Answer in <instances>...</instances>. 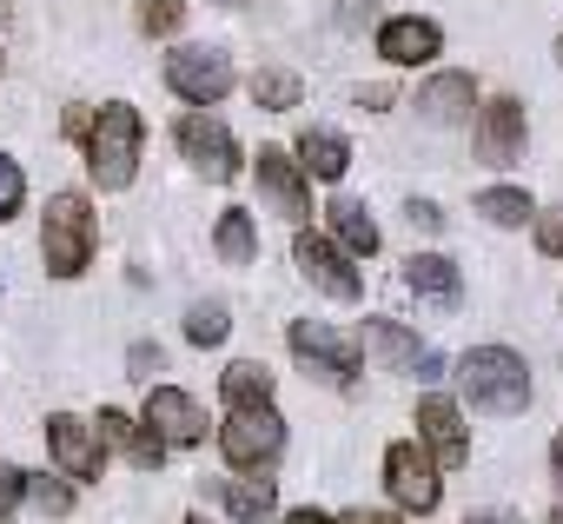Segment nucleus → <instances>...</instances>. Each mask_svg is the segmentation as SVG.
<instances>
[{
  "instance_id": "obj_22",
  "label": "nucleus",
  "mask_w": 563,
  "mask_h": 524,
  "mask_svg": "<svg viewBox=\"0 0 563 524\" xmlns=\"http://www.w3.org/2000/svg\"><path fill=\"white\" fill-rule=\"evenodd\" d=\"M219 399H225V412H245V405H272V372H265L258 359H232V365L219 372Z\"/></svg>"
},
{
  "instance_id": "obj_17",
  "label": "nucleus",
  "mask_w": 563,
  "mask_h": 524,
  "mask_svg": "<svg viewBox=\"0 0 563 524\" xmlns=\"http://www.w3.org/2000/svg\"><path fill=\"white\" fill-rule=\"evenodd\" d=\"M471 107H477V80H471V74H438V80H424V94H418V113H424L431 127H464Z\"/></svg>"
},
{
  "instance_id": "obj_18",
  "label": "nucleus",
  "mask_w": 563,
  "mask_h": 524,
  "mask_svg": "<svg viewBox=\"0 0 563 524\" xmlns=\"http://www.w3.org/2000/svg\"><path fill=\"white\" fill-rule=\"evenodd\" d=\"M345 166H352V140L345 133H332V127H306L299 133V173L306 179H345Z\"/></svg>"
},
{
  "instance_id": "obj_24",
  "label": "nucleus",
  "mask_w": 563,
  "mask_h": 524,
  "mask_svg": "<svg viewBox=\"0 0 563 524\" xmlns=\"http://www.w3.org/2000/svg\"><path fill=\"white\" fill-rule=\"evenodd\" d=\"M252 100H258L265 113H292V107L306 100V87H299V74H286V67H265V74H252Z\"/></svg>"
},
{
  "instance_id": "obj_42",
  "label": "nucleus",
  "mask_w": 563,
  "mask_h": 524,
  "mask_svg": "<svg viewBox=\"0 0 563 524\" xmlns=\"http://www.w3.org/2000/svg\"><path fill=\"white\" fill-rule=\"evenodd\" d=\"M212 8H245V0H212Z\"/></svg>"
},
{
  "instance_id": "obj_32",
  "label": "nucleus",
  "mask_w": 563,
  "mask_h": 524,
  "mask_svg": "<svg viewBox=\"0 0 563 524\" xmlns=\"http://www.w3.org/2000/svg\"><path fill=\"white\" fill-rule=\"evenodd\" d=\"M93 438H100V445H120V451H126V445H133V418L107 405V412H100V425H93Z\"/></svg>"
},
{
  "instance_id": "obj_31",
  "label": "nucleus",
  "mask_w": 563,
  "mask_h": 524,
  "mask_svg": "<svg viewBox=\"0 0 563 524\" xmlns=\"http://www.w3.org/2000/svg\"><path fill=\"white\" fill-rule=\"evenodd\" d=\"M530 219H537V252L543 259H563V206H543Z\"/></svg>"
},
{
  "instance_id": "obj_30",
  "label": "nucleus",
  "mask_w": 563,
  "mask_h": 524,
  "mask_svg": "<svg viewBox=\"0 0 563 524\" xmlns=\"http://www.w3.org/2000/svg\"><path fill=\"white\" fill-rule=\"evenodd\" d=\"M21 199H27V179H21V166H14L8 153H0V226L21 212Z\"/></svg>"
},
{
  "instance_id": "obj_25",
  "label": "nucleus",
  "mask_w": 563,
  "mask_h": 524,
  "mask_svg": "<svg viewBox=\"0 0 563 524\" xmlns=\"http://www.w3.org/2000/svg\"><path fill=\"white\" fill-rule=\"evenodd\" d=\"M477 212H484L490 226H523L537 206H530V193H523V186H484V193H477Z\"/></svg>"
},
{
  "instance_id": "obj_40",
  "label": "nucleus",
  "mask_w": 563,
  "mask_h": 524,
  "mask_svg": "<svg viewBox=\"0 0 563 524\" xmlns=\"http://www.w3.org/2000/svg\"><path fill=\"white\" fill-rule=\"evenodd\" d=\"M286 524H339V517H325V511H312V504H306V511H292Z\"/></svg>"
},
{
  "instance_id": "obj_15",
  "label": "nucleus",
  "mask_w": 563,
  "mask_h": 524,
  "mask_svg": "<svg viewBox=\"0 0 563 524\" xmlns=\"http://www.w3.org/2000/svg\"><path fill=\"white\" fill-rule=\"evenodd\" d=\"M378 54H385L391 67H431V61L444 54V28L424 21V14H398V21L378 28Z\"/></svg>"
},
{
  "instance_id": "obj_5",
  "label": "nucleus",
  "mask_w": 563,
  "mask_h": 524,
  "mask_svg": "<svg viewBox=\"0 0 563 524\" xmlns=\"http://www.w3.org/2000/svg\"><path fill=\"white\" fill-rule=\"evenodd\" d=\"M166 87L186 107H219L232 94V54L225 47H173L166 54Z\"/></svg>"
},
{
  "instance_id": "obj_26",
  "label": "nucleus",
  "mask_w": 563,
  "mask_h": 524,
  "mask_svg": "<svg viewBox=\"0 0 563 524\" xmlns=\"http://www.w3.org/2000/svg\"><path fill=\"white\" fill-rule=\"evenodd\" d=\"M225 332H232V319H225L219 299H199V306L186 313V339H192V346H225Z\"/></svg>"
},
{
  "instance_id": "obj_35",
  "label": "nucleus",
  "mask_w": 563,
  "mask_h": 524,
  "mask_svg": "<svg viewBox=\"0 0 563 524\" xmlns=\"http://www.w3.org/2000/svg\"><path fill=\"white\" fill-rule=\"evenodd\" d=\"M411 226H424V232H438V226H444V212H438L431 199H411Z\"/></svg>"
},
{
  "instance_id": "obj_1",
  "label": "nucleus",
  "mask_w": 563,
  "mask_h": 524,
  "mask_svg": "<svg viewBox=\"0 0 563 524\" xmlns=\"http://www.w3.org/2000/svg\"><path fill=\"white\" fill-rule=\"evenodd\" d=\"M457 385H464L471 412H484V418H517L530 405V365L510 346H471L457 359Z\"/></svg>"
},
{
  "instance_id": "obj_41",
  "label": "nucleus",
  "mask_w": 563,
  "mask_h": 524,
  "mask_svg": "<svg viewBox=\"0 0 563 524\" xmlns=\"http://www.w3.org/2000/svg\"><path fill=\"white\" fill-rule=\"evenodd\" d=\"M550 465H556V491H563V438L550 445Z\"/></svg>"
},
{
  "instance_id": "obj_8",
  "label": "nucleus",
  "mask_w": 563,
  "mask_h": 524,
  "mask_svg": "<svg viewBox=\"0 0 563 524\" xmlns=\"http://www.w3.org/2000/svg\"><path fill=\"white\" fill-rule=\"evenodd\" d=\"M292 352L306 359V372L319 379V385H352L358 379V339H339L332 326H319V319H292Z\"/></svg>"
},
{
  "instance_id": "obj_10",
  "label": "nucleus",
  "mask_w": 563,
  "mask_h": 524,
  "mask_svg": "<svg viewBox=\"0 0 563 524\" xmlns=\"http://www.w3.org/2000/svg\"><path fill=\"white\" fill-rule=\"evenodd\" d=\"M523 133H530L523 100H510V94L484 100V113H477V160L484 166H517L523 160Z\"/></svg>"
},
{
  "instance_id": "obj_44",
  "label": "nucleus",
  "mask_w": 563,
  "mask_h": 524,
  "mask_svg": "<svg viewBox=\"0 0 563 524\" xmlns=\"http://www.w3.org/2000/svg\"><path fill=\"white\" fill-rule=\"evenodd\" d=\"M550 524H563V511H556V517H550Z\"/></svg>"
},
{
  "instance_id": "obj_9",
  "label": "nucleus",
  "mask_w": 563,
  "mask_h": 524,
  "mask_svg": "<svg viewBox=\"0 0 563 524\" xmlns=\"http://www.w3.org/2000/svg\"><path fill=\"white\" fill-rule=\"evenodd\" d=\"M173 140H179V153L206 173V179H239V140L225 133V120H212V113H186L179 127H173Z\"/></svg>"
},
{
  "instance_id": "obj_23",
  "label": "nucleus",
  "mask_w": 563,
  "mask_h": 524,
  "mask_svg": "<svg viewBox=\"0 0 563 524\" xmlns=\"http://www.w3.org/2000/svg\"><path fill=\"white\" fill-rule=\"evenodd\" d=\"M212 245H219V259L225 266H252L258 259V226H252V212H219V226H212Z\"/></svg>"
},
{
  "instance_id": "obj_7",
  "label": "nucleus",
  "mask_w": 563,
  "mask_h": 524,
  "mask_svg": "<svg viewBox=\"0 0 563 524\" xmlns=\"http://www.w3.org/2000/svg\"><path fill=\"white\" fill-rule=\"evenodd\" d=\"M385 491H391L405 511H418V517L438 511L444 484H438V465H431V451H424L418 438H398V445L385 451Z\"/></svg>"
},
{
  "instance_id": "obj_43",
  "label": "nucleus",
  "mask_w": 563,
  "mask_h": 524,
  "mask_svg": "<svg viewBox=\"0 0 563 524\" xmlns=\"http://www.w3.org/2000/svg\"><path fill=\"white\" fill-rule=\"evenodd\" d=\"M0 74H8V54H0Z\"/></svg>"
},
{
  "instance_id": "obj_39",
  "label": "nucleus",
  "mask_w": 563,
  "mask_h": 524,
  "mask_svg": "<svg viewBox=\"0 0 563 524\" xmlns=\"http://www.w3.org/2000/svg\"><path fill=\"white\" fill-rule=\"evenodd\" d=\"M464 524H523V517H510V511H471Z\"/></svg>"
},
{
  "instance_id": "obj_37",
  "label": "nucleus",
  "mask_w": 563,
  "mask_h": 524,
  "mask_svg": "<svg viewBox=\"0 0 563 524\" xmlns=\"http://www.w3.org/2000/svg\"><path fill=\"white\" fill-rule=\"evenodd\" d=\"M339 524H405V517H391V511H345Z\"/></svg>"
},
{
  "instance_id": "obj_29",
  "label": "nucleus",
  "mask_w": 563,
  "mask_h": 524,
  "mask_svg": "<svg viewBox=\"0 0 563 524\" xmlns=\"http://www.w3.org/2000/svg\"><path fill=\"white\" fill-rule=\"evenodd\" d=\"M126 458H133V471H159V465H166V438H159V432H146V425H133Z\"/></svg>"
},
{
  "instance_id": "obj_16",
  "label": "nucleus",
  "mask_w": 563,
  "mask_h": 524,
  "mask_svg": "<svg viewBox=\"0 0 563 524\" xmlns=\"http://www.w3.org/2000/svg\"><path fill=\"white\" fill-rule=\"evenodd\" d=\"M405 286H411L424 306H438V313H457V306H464L457 259H444V252H411V259H405Z\"/></svg>"
},
{
  "instance_id": "obj_4",
  "label": "nucleus",
  "mask_w": 563,
  "mask_h": 524,
  "mask_svg": "<svg viewBox=\"0 0 563 524\" xmlns=\"http://www.w3.org/2000/svg\"><path fill=\"white\" fill-rule=\"evenodd\" d=\"M219 451L239 478H265L278 458H286V418L272 405H245V412H225L219 425Z\"/></svg>"
},
{
  "instance_id": "obj_36",
  "label": "nucleus",
  "mask_w": 563,
  "mask_h": 524,
  "mask_svg": "<svg viewBox=\"0 0 563 524\" xmlns=\"http://www.w3.org/2000/svg\"><path fill=\"white\" fill-rule=\"evenodd\" d=\"M358 107H372V113H385V107H391V87H358Z\"/></svg>"
},
{
  "instance_id": "obj_12",
  "label": "nucleus",
  "mask_w": 563,
  "mask_h": 524,
  "mask_svg": "<svg viewBox=\"0 0 563 524\" xmlns=\"http://www.w3.org/2000/svg\"><path fill=\"white\" fill-rule=\"evenodd\" d=\"M146 432H159L166 438V451L173 445H199L206 438V412H199V399L192 392H179V385H153L146 392V418H140Z\"/></svg>"
},
{
  "instance_id": "obj_33",
  "label": "nucleus",
  "mask_w": 563,
  "mask_h": 524,
  "mask_svg": "<svg viewBox=\"0 0 563 524\" xmlns=\"http://www.w3.org/2000/svg\"><path fill=\"white\" fill-rule=\"evenodd\" d=\"M21 484H27V471H21V465H0V524H14V504H21Z\"/></svg>"
},
{
  "instance_id": "obj_20",
  "label": "nucleus",
  "mask_w": 563,
  "mask_h": 524,
  "mask_svg": "<svg viewBox=\"0 0 563 524\" xmlns=\"http://www.w3.org/2000/svg\"><path fill=\"white\" fill-rule=\"evenodd\" d=\"M325 219H332V239H339L352 259H372V252H378V219L365 212V199H345V193H339V199L325 206Z\"/></svg>"
},
{
  "instance_id": "obj_27",
  "label": "nucleus",
  "mask_w": 563,
  "mask_h": 524,
  "mask_svg": "<svg viewBox=\"0 0 563 524\" xmlns=\"http://www.w3.org/2000/svg\"><path fill=\"white\" fill-rule=\"evenodd\" d=\"M21 498H27L34 511H47V517H67V511H74V484H60V478H47V471H41V478L27 471Z\"/></svg>"
},
{
  "instance_id": "obj_3",
  "label": "nucleus",
  "mask_w": 563,
  "mask_h": 524,
  "mask_svg": "<svg viewBox=\"0 0 563 524\" xmlns=\"http://www.w3.org/2000/svg\"><path fill=\"white\" fill-rule=\"evenodd\" d=\"M41 259L54 280H80L93 266V206L87 193H54L41 219Z\"/></svg>"
},
{
  "instance_id": "obj_21",
  "label": "nucleus",
  "mask_w": 563,
  "mask_h": 524,
  "mask_svg": "<svg viewBox=\"0 0 563 524\" xmlns=\"http://www.w3.org/2000/svg\"><path fill=\"white\" fill-rule=\"evenodd\" d=\"M358 346H372V352L385 359V372H411V365L424 359V346H418V332H405L398 319H365V332H358Z\"/></svg>"
},
{
  "instance_id": "obj_28",
  "label": "nucleus",
  "mask_w": 563,
  "mask_h": 524,
  "mask_svg": "<svg viewBox=\"0 0 563 524\" xmlns=\"http://www.w3.org/2000/svg\"><path fill=\"white\" fill-rule=\"evenodd\" d=\"M186 0H140V34H179Z\"/></svg>"
},
{
  "instance_id": "obj_14",
  "label": "nucleus",
  "mask_w": 563,
  "mask_h": 524,
  "mask_svg": "<svg viewBox=\"0 0 563 524\" xmlns=\"http://www.w3.org/2000/svg\"><path fill=\"white\" fill-rule=\"evenodd\" d=\"M47 451H54V465L67 471V478H100V465H107V451H100V438H93V425L87 418H74V412H54L47 418Z\"/></svg>"
},
{
  "instance_id": "obj_11",
  "label": "nucleus",
  "mask_w": 563,
  "mask_h": 524,
  "mask_svg": "<svg viewBox=\"0 0 563 524\" xmlns=\"http://www.w3.org/2000/svg\"><path fill=\"white\" fill-rule=\"evenodd\" d=\"M258 193L272 199V212H286L292 226H306L312 212V179L299 173V160L286 146H258Z\"/></svg>"
},
{
  "instance_id": "obj_45",
  "label": "nucleus",
  "mask_w": 563,
  "mask_h": 524,
  "mask_svg": "<svg viewBox=\"0 0 563 524\" xmlns=\"http://www.w3.org/2000/svg\"><path fill=\"white\" fill-rule=\"evenodd\" d=\"M186 524H206V517H186Z\"/></svg>"
},
{
  "instance_id": "obj_2",
  "label": "nucleus",
  "mask_w": 563,
  "mask_h": 524,
  "mask_svg": "<svg viewBox=\"0 0 563 524\" xmlns=\"http://www.w3.org/2000/svg\"><path fill=\"white\" fill-rule=\"evenodd\" d=\"M140 140H146L140 107L107 100V107L93 113V127H87V173H93V186H100V193L133 186V173H140Z\"/></svg>"
},
{
  "instance_id": "obj_6",
  "label": "nucleus",
  "mask_w": 563,
  "mask_h": 524,
  "mask_svg": "<svg viewBox=\"0 0 563 524\" xmlns=\"http://www.w3.org/2000/svg\"><path fill=\"white\" fill-rule=\"evenodd\" d=\"M292 259H299V273H306L325 299H345V306H352V299L365 293V273L352 266V252H345L339 239H325V232H299V239H292Z\"/></svg>"
},
{
  "instance_id": "obj_38",
  "label": "nucleus",
  "mask_w": 563,
  "mask_h": 524,
  "mask_svg": "<svg viewBox=\"0 0 563 524\" xmlns=\"http://www.w3.org/2000/svg\"><path fill=\"white\" fill-rule=\"evenodd\" d=\"M87 127H93V113H87V107H67V133L87 140Z\"/></svg>"
},
{
  "instance_id": "obj_13",
  "label": "nucleus",
  "mask_w": 563,
  "mask_h": 524,
  "mask_svg": "<svg viewBox=\"0 0 563 524\" xmlns=\"http://www.w3.org/2000/svg\"><path fill=\"white\" fill-rule=\"evenodd\" d=\"M418 445L431 451V465H464L471 458V432H464V412L451 399H418Z\"/></svg>"
},
{
  "instance_id": "obj_19",
  "label": "nucleus",
  "mask_w": 563,
  "mask_h": 524,
  "mask_svg": "<svg viewBox=\"0 0 563 524\" xmlns=\"http://www.w3.org/2000/svg\"><path fill=\"white\" fill-rule=\"evenodd\" d=\"M206 498H219L232 511V524H272V511H278L265 478H219V484H206Z\"/></svg>"
},
{
  "instance_id": "obj_34",
  "label": "nucleus",
  "mask_w": 563,
  "mask_h": 524,
  "mask_svg": "<svg viewBox=\"0 0 563 524\" xmlns=\"http://www.w3.org/2000/svg\"><path fill=\"white\" fill-rule=\"evenodd\" d=\"M159 365H166V352H159V346H146V339L126 352V379H146V385H153V372H159Z\"/></svg>"
}]
</instances>
